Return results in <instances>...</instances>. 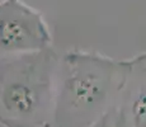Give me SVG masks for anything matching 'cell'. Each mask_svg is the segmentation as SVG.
I'll return each instance as SVG.
<instances>
[{"label":"cell","instance_id":"6da1fadb","mask_svg":"<svg viewBox=\"0 0 146 127\" xmlns=\"http://www.w3.org/2000/svg\"><path fill=\"white\" fill-rule=\"evenodd\" d=\"M125 60L97 51L72 50L60 57L53 127H92L114 107Z\"/></svg>","mask_w":146,"mask_h":127},{"label":"cell","instance_id":"7a4b0ae2","mask_svg":"<svg viewBox=\"0 0 146 127\" xmlns=\"http://www.w3.org/2000/svg\"><path fill=\"white\" fill-rule=\"evenodd\" d=\"M60 57L52 47L0 57V126L53 127Z\"/></svg>","mask_w":146,"mask_h":127},{"label":"cell","instance_id":"3957f363","mask_svg":"<svg viewBox=\"0 0 146 127\" xmlns=\"http://www.w3.org/2000/svg\"><path fill=\"white\" fill-rule=\"evenodd\" d=\"M52 47V35L40 10L23 0H0V57Z\"/></svg>","mask_w":146,"mask_h":127},{"label":"cell","instance_id":"277c9868","mask_svg":"<svg viewBox=\"0 0 146 127\" xmlns=\"http://www.w3.org/2000/svg\"><path fill=\"white\" fill-rule=\"evenodd\" d=\"M119 127H146V52L125 60V75L113 107Z\"/></svg>","mask_w":146,"mask_h":127},{"label":"cell","instance_id":"5b68a950","mask_svg":"<svg viewBox=\"0 0 146 127\" xmlns=\"http://www.w3.org/2000/svg\"><path fill=\"white\" fill-rule=\"evenodd\" d=\"M92 127H119L118 122H117L116 118V113H114V109L112 108L111 111L107 113L102 120H99L95 125H93Z\"/></svg>","mask_w":146,"mask_h":127},{"label":"cell","instance_id":"8992f818","mask_svg":"<svg viewBox=\"0 0 146 127\" xmlns=\"http://www.w3.org/2000/svg\"><path fill=\"white\" fill-rule=\"evenodd\" d=\"M0 127H1V126H0Z\"/></svg>","mask_w":146,"mask_h":127}]
</instances>
